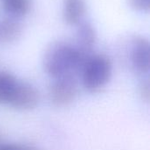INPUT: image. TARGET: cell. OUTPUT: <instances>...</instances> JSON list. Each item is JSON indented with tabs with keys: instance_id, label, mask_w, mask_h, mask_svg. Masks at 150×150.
<instances>
[{
	"instance_id": "obj_1",
	"label": "cell",
	"mask_w": 150,
	"mask_h": 150,
	"mask_svg": "<svg viewBox=\"0 0 150 150\" xmlns=\"http://www.w3.org/2000/svg\"><path fill=\"white\" fill-rule=\"evenodd\" d=\"M90 56L83 54L75 44L63 40L54 41L44 53L43 68L53 79L71 74L79 76L84 62Z\"/></svg>"
},
{
	"instance_id": "obj_2",
	"label": "cell",
	"mask_w": 150,
	"mask_h": 150,
	"mask_svg": "<svg viewBox=\"0 0 150 150\" xmlns=\"http://www.w3.org/2000/svg\"><path fill=\"white\" fill-rule=\"evenodd\" d=\"M112 74V64L108 56L92 54L83 63L79 76L83 88L89 92H98L106 86Z\"/></svg>"
},
{
	"instance_id": "obj_3",
	"label": "cell",
	"mask_w": 150,
	"mask_h": 150,
	"mask_svg": "<svg viewBox=\"0 0 150 150\" xmlns=\"http://www.w3.org/2000/svg\"><path fill=\"white\" fill-rule=\"evenodd\" d=\"M78 76L67 75L53 79L48 90L50 103L55 107H66L71 105L78 93Z\"/></svg>"
},
{
	"instance_id": "obj_4",
	"label": "cell",
	"mask_w": 150,
	"mask_h": 150,
	"mask_svg": "<svg viewBox=\"0 0 150 150\" xmlns=\"http://www.w3.org/2000/svg\"><path fill=\"white\" fill-rule=\"evenodd\" d=\"M40 102L38 90L29 83L18 81L9 105L19 111L34 109Z\"/></svg>"
},
{
	"instance_id": "obj_5",
	"label": "cell",
	"mask_w": 150,
	"mask_h": 150,
	"mask_svg": "<svg viewBox=\"0 0 150 150\" xmlns=\"http://www.w3.org/2000/svg\"><path fill=\"white\" fill-rule=\"evenodd\" d=\"M130 60L133 68L140 74H148L150 69L149 41L143 36L132 39Z\"/></svg>"
},
{
	"instance_id": "obj_6",
	"label": "cell",
	"mask_w": 150,
	"mask_h": 150,
	"mask_svg": "<svg viewBox=\"0 0 150 150\" xmlns=\"http://www.w3.org/2000/svg\"><path fill=\"white\" fill-rule=\"evenodd\" d=\"M76 30V47L85 55L90 56L93 53V48L97 41V32L91 23L82 21Z\"/></svg>"
},
{
	"instance_id": "obj_7",
	"label": "cell",
	"mask_w": 150,
	"mask_h": 150,
	"mask_svg": "<svg viewBox=\"0 0 150 150\" xmlns=\"http://www.w3.org/2000/svg\"><path fill=\"white\" fill-rule=\"evenodd\" d=\"M62 6V18L66 24L77 25L83 21L87 10L85 0H63Z\"/></svg>"
},
{
	"instance_id": "obj_8",
	"label": "cell",
	"mask_w": 150,
	"mask_h": 150,
	"mask_svg": "<svg viewBox=\"0 0 150 150\" xmlns=\"http://www.w3.org/2000/svg\"><path fill=\"white\" fill-rule=\"evenodd\" d=\"M22 25L15 18H6L0 21V43L7 44L16 41L22 33Z\"/></svg>"
},
{
	"instance_id": "obj_9",
	"label": "cell",
	"mask_w": 150,
	"mask_h": 150,
	"mask_svg": "<svg viewBox=\"0 0 150 150\" xmlns=\"http://www.w3.org/2000/svg\"><path fill=\"white\" fill-rule=\"evenodd\" d=\"M18 80L11 73L0 71V105H8L14 94Z\"/></svg>"
},
{
	"instance_id": "obj_10",
	"label": "cell",
	"mask_w": 150,
	"mask_h": 150,
	"mask_svg": "<svg viewBox=\"0 0 150 150\" xmlns=\"http://www.w3.org/2000/svg\"><path fill=\"white\" fill-rule=\"evenodd\" d=\"M31 0H4V11L11 18H20L26 15L31 9Z\"/></svg>"
},
{
	"instance_id": "obj_11",
	"label": "cell",
	"mask_w": 150,
	"mask_h": 150,
	"mask_svg": "<svg viewBox=\"0 0 150 150\" xmlns=\"http://www.w3.org/2000/svg\"><path fill=\"white\" fill-rule=\"evenodd\" d=\"M128 3L132 9L138 11L148 12L150 9V0H128Z\"/></svg>"
},
{
	"instance_id": "obj_12",
	"label": "cell",
	"mask_w": 150,
	"mask_h": 150,
	"mask_svg": "<svg viewBox=\"0 0 150 150\" xmlns=\"http://www.w3.org/2000/svg\"><path fill=\"white\" fill-rule=\"evenodd\" d=\"M140 94L142 98V99H144L146 102L149 101L150 97V89H149V82L147 80L145 82H143L140 87Z\"/></svg>"
},
{
	"instance_id": "obj_13",
	"label": "cell",
	"mask_w": 150,
	"mask_h": 150,
	"mask_svg": "<svg viewBox=\"0 0 150 150\" xmlns=\"http://www.w3.org/2000/svg\"><path fill=\"white\" fill-rule=\"evenodd\" d=\"M0 150H22V144L3 143L0 145Z\"/></svg>"
},
{
	"instance_id": "obj_14",
	"label": "cell",
	"mask_w": 150,
	"mask_h": 150,
	"mask_svg": "<svg viewBox=\"0 0 150 150\" xmlns=\"http://www.w3.org/2000/svg\"><path fill=\"white\" fill-rule=\"evenodd\" d=\"M22 150H39L37 148L31 146V145H26V144H22Z\"/></svg>"
},
{
	"instance_id": "obj_15",
	"label": "cell",
	"mask_w": 150,
	"mask_h": 150,
	"mask_svg": "<svg viewBox=\"0 0 150 150\" xmlns=\"http://www.w3.org/2000/svg\"><path fill=\"white\" fill-rule=\"evenodd\" d=\"M4 143V141H3V138H2V136L0 135V145H2Z\"/></svg>"
}]
</instances>
